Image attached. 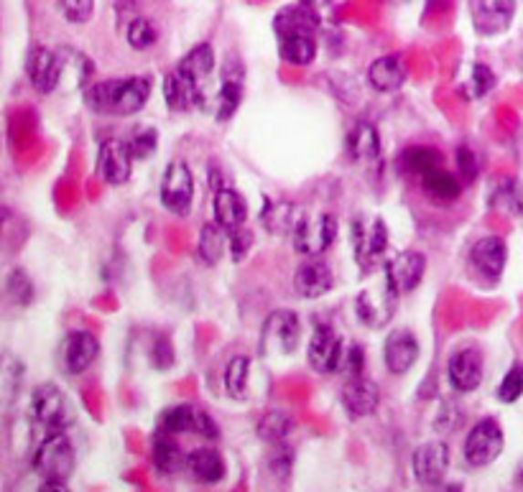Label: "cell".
<instances>
[{
  "label": "cell",
  "mask_w": 523,
  "mask_h": 492,
  "mask_svg": "<svg viewBox=\"0 0 523 492\" xmlns=\"http://www.w3.org/2000/svg\"><path fill=\"white\" fill-rule=\"evenodd\" d=\"M151 98V82L146 77L105 79L85 89L89 110L100 115H136Z\"/></svg>",
  "instance_id": "1"
},
{
  "label": "cell",
  "mask_w": 523,
  "mask_h": 492,
  "mask_svg": "<svg viewBox=\"0 0 523 492\" xmlns=\"http://www.w3.org/2000/svg\"><path fill=\"white\" fill-rule=\"evenodd\" d=\"M34 469L41 475V480H69L75 469V449H72V442L64 436V431H49V436L38 444L34 455Z\"/></svg>",
  "instance_id": "2"
},
{
  "label": "cell",
  "mask_w": 523,
  "mask_h": 492,
  "mask_svg": "<svg viewBox=\"0 0 523 492\" xmlns=\"http://www.w3.org/2000/svg\"><path fill=\"white\" fill-rule=\"evenodd\" d=\"M31 408H34V416H37L38 424L47 426L49 431L69 429V424L75 421L72 401L54 382H44V385L34 388Z\"/></svg>",
  "instance_id": "3"
},
{
  "label": "cell",
  "mask_w": 523,
  "mask_h": 492,
  "mask_svg": "<svg viewBox=\"0 0 523 492\" xmlns=\"http://www.w3.org/2000/svg\"><path fill=\"white\" fill-rule=\"evenodd\" d=\"M299 319L294 311H274L261 332V355L263 357H281L291 355L299 345Z\"/></svg>",
  "instance_id": "4"
},
{
  "label": "cell",
  "mask_w": 523,
  "mask_h": 492,
  "mask_svg": "<svg viewBox=\"0 0 523 492\" xmlns=\"http://www.w3.org/2000/svg\"><path fill=\"white\" fill-rule=\"evenodd\" d=\"M503 444H506V439H503L498 421L483 419L477 421L473 429H470V434H467L462 455H465L470 467H487V465H493L500 456Z\"/></svg>",
  "instance_id": "5"
},
{
  "label": "cell",
  "mask_w": 523,
  "mask_h": 492,
  "mask_svg": "<svg viewBox=\"0 0 523 492\" xmlns=\"http://www.w3.org/2000/svg\"><path fill=\"white\" fill-rule=\"evenodd\" d=\"M294 247L297 253L312 258L322 256L324 250H329L337 240V220L335 215H317V217H299L294 227Z\"/></svg>",
  "instance_id": "6"
},
{
  "label": "cell",
  "mask_w": 523,
  "mask_h": 492,
  "mask_svg": "<svg viewBox=\"0 0 523 492\" xmlns=\"http://www.w3.org/2000/svg\"><path fill=\"white\" fill-rule=\"evenodd\" d=\"M194 202V176L184 161H172L162 179V204L172 215L184 217Z\"/></svg>",
  "instance_id": "7"
},
{
  "label": "cell",
  "mask_w": 523,
  "mask_h": 492,
  "mask_svg": "<svg viewBox=\"0 0 523 492\" xmlns=\"http://www.w3.org/2000/svg\"><path fill=\"white\" fill-rule=\"evenodd\" d=\"M159 431H166V434H197L202 439H220V429L217 424L200 411V408L189 406V403H182V406H169L159 416Z\"/></svg>",
  "instance_id": "8"
},
{
  "label": "cell",
  "mask_w": 523,
  "mask_h": 492,
  "mask_svg": "<svg viewBox=\"0 0 523 492\" xmlns=\"http://www.w3.org/2000/svg\"><path fill=\"white\" fill-rule=\"evenodd\" d=\"M396 298H399V294H396V291L388 286L386 278H383V283H381L378 288H365V291L358 294V298H355V314H358V319H361L365 327L381 330V327H386L391 317H393Z\"/></svg>",
  "instance_id": "9"
},
{
  "label": "cell",
  "mask_w": 523,
  "mask_h": 492,
  "mask_svg": "<svg viewBox=\"0 0 523 492\" xmlns=\"http://www.w3.org/2000/svg\"><path fill=\"white\" fill-rule=\"evenodd\" d=\"M412 469L422 487H439L449 469V446L445 442H424L412 456Z\"/></svg>",
  "instance_id": "10"
},
{
  "label": "cell",
  "mask_w": 523,
  "mask_h": 492,
  "mask_svg": "<svg viewBox=\"0 0 523 492\" xmlns=\"http://www.w3.org/2000/svg\"><path fill=\"white\" fill-rule=\"evenodd\" d=\"M345 342L335 334V330L329 324H317L312 340H309V350H307V357H309V365H312L317 372H340L342 370V362H345Z\"/></svg>",
  "instance_id": "11"
},
{
  "label": "cell",
  "mask_w": 523,
  "mask_h": 492,
  "mask_svg": "<svg viewBox=\"0 0 523 492\" xmlns=\"http://www.w3.org/2000/svg\"><path fill=\"white\" fill-rule=\"evenodd\" d=\"M26 72L31 77V85L37 87L38 92L49 95L57 87L62 85L64 79V59L62 51H51L47 47H37L28 54L26 62Z\"/></svg>",
  "instance_id": "12"
},
{
  "label": "cell",
  "mask_w": 523,
  "mask_h": 492,
  "mask_svg": "<svg viewBox=\"0 0 523 492\" xmlns=\"http://www.w3.org/2000/svg\"><path fill=\"white\" fill-rule=\"evenodd\" d=\"M133 151L128 141L120 138H110L100 146V156H98V169H100L102 179L112 186L125 184L133 173Z\"/></svg>",
  "instance_id": "13"
},
{
  "label": "cell",
  "mask_w": 523,
  "mask_h": 492,
  "mask_svg": "<svg viewBox=\"0 0 523 492\" xmlns=\"http://www.w3.org/2000/svg\"><path fill=\"white\" fill-rule=\"evenodd\" d=\"M424 271H426V258L422 253L403 250L386 266V281L399 296L412 294L413 288L422 283Z\"/></svg>",
  "instance_id": "14"
},
{
  "label": "cell",
  "mask_w": 523,
  "mask_h": 492,
  "mask_svg": "<svg viewBox=\"0 0 523 492\" xmlns=\"http://www.w3.org/2000/svg\"><path fill=\"white\" fill-rule=\"evenodd\" d=\"M449 385L460 393H473L483 382V355L475 347H465L449 357L447 362Z\"/></svg>",
  "instance_id": "15"
},
{
  "label": "cell",
  "mask_w": 523,
  "mask_h": 492,
  "mask_svg": "<svg viewBox=\"0 0 523 492\" xmlns=\"http://www.w3.org/2000/svg\"><path fill=\"white\" fill-rule=\"evenodd\" d=\"M332 286H335V273L317 256L304 260L299 268H297V273H294V291L301 298H319V296L329 294Z\"/></svg>",
  "instance_id": "16"
},
{
  "label": "cell",
  "mask_w": 523,
  "mask_h": 492,
  "mask_svg": "<svg viewBox=\"0 0 523 492\" xmlns=\"http://www.w3.org/2000/svg\"><path fill=\"white\" fill-rule=\"evenodd\" d=\"M100 355V342L89 332H72L64 337L62 342V368L69 375H79L98 360Z\"/></svg>",
  "instance_id": "17"
},
{
  "label": "cell",
  "mask_w": 523,
  "mask_h": 492,
  "mask_svg": "<svg viewBox=\"0 0 523 492\" xmlns=\"http://www.w3.org/2000/svg\"><path fill=\"white\" fill-rule=\"evenodd\" d=\"M383 360H386V368L393 375H406L419 360V340L409 330H393L386 337Z\"/></svg>",
  "instance_id": "18"
},
{
  "label": "cell",
  "mask_w": 523,
  "mask_h": 492,
  "mask_svg": "<svg viewBox=\"0 0 523 492\" xmlns=\"http://www.w3.org/2000/svg\"><path fill=\"white\" fill-rule=\"evenodd\" d=\"M506 258H508V250L506 243L498 235H487L483 240H477L470 250V260H473L475 271L480 276H486L487 281H498L503 271H506Z\"/></svg>",
  "instance_id": "19"
},
{
  "label": "cell",
  "mask_w": 523,
  "mask_h": 492,
  "mask_svg": "<svg viewBox=\"0 0 523 492\" xmlns=\"http://www.w3.org/2000/svg\"><path fill=\"white\" fill-rule=\"evenodd\" d=\"M342 403L348 408L350 416L362 419L375 413V408L381 403V391L371 378L365 375H350V381L342 388Z\"/></svg>",
  "instance_id": "20"
},
{
  "label": "cell",
  "mask_w": 523,
  "mask_h": 492,
  "mask_svg": "<svg viewBox=\"0 0 523 492\" xmlns=\"http://www.w3.org/2000/svg\"><path fill=\"white\" fill-rule=\"evenodd\" d=\"M388 247V230L381 220L373 225H362L355 222V258L362 268H371L375 260L386 253Z\"/></svg>",
  "instance_id": "21"
},
{
  "label": "cell",
  "mask_w": 523,
  "mask_h": 492,
  "mask_svg": "<svg viewBox=\"0 0 523 492\" xmlns=\"http://www.w3.org/2000/svg\"><path fill=\"white\" fill-rule=\"evenodd\" d=\"M513 13H516V0H475L473 21L477 31L483 34H498L508 28Z\"/></svg>",
  "instance_id": "22"
},
{
  "label": "cell",
  "mask_w": 523,
  "mask_h": 492,
  "mask_svg": "<svg viewBox=\"0 0 523 492\" xmlns=\"http://www.w3.org/2000/svg\"><path fill=\"white\" fill-rule=\"evenodd\" d=\"M184 472L200 485H217L225 477V459L217 449L202 446L189 452L184 459Z\"/></svg>",
  "instance_id": "23"
},
{
  "label": "cell",
  "mask_w": 523,
  "mask_h": 492,
  "mask_svg": "<svg viewBox=\"0 0 523 492\" xmlns=\"http://www.w3.org/2000/svg\"><path fill=\"white\" fill-rule=\"evenodd\" d=\"M212 215H214V222L223 227V230H237L246 225V217H248V207H246V199L237 194L235 189H217L214 192V202H212Z\"/></svg>",
  "instance_id": "24"
},
{
  "label": "cell",
  "mask_w": 523,
  "mask_h": 492,
  "mask_svg": "<svg viewBox=\"0 0 523 492\" xmlns=\"http://www.w3.org/2000/svg\"><path fill=\"white\" fill-rule=\"evenodd\" d=\"M406 77H409V72H406V64H403L399 54L381 57L368 69V82L378 92H396V89L403 87Z\"/></svg>",
  "instance_id": "25"
},
{
  "label": "cell",
  "mask_w": 523,
  "mask_h": 492,
  "mask_svg": "<svg viewBox=\"0 0 523 492\" xmlns=\"http://www.w3.org/2000/svg\"><path fill=\"white\" fill-rule=\"evenodd\" d=\"M163 98H166V105L172 110L184 112L189 108L202 105L204 102V92L174 69L172 74H166V79H163Z\"/></svg>",
  "instance_id": "26"
},
{
  "label": "cell",
  "mask_w": 523,
  "mask_h": 492,
  "mask_svg": "<svg viewBox=\"0 0 523 492\" xmlns=\"http://www.w3.org/2000/svg\"><path fill=\"white\" fill-rule=\"evenodd\" d=\"M317 28H319V16L307 0L299 5H288L276 16L278 37H284V34H317Z\"/></svg>",
  "instance_id": "27"
},
{
  "label": "cell",
  "mask_w": 523,
  "mask_h": 492,
  "mask_svg": "<svg viewBox=\"0 0 523 492\" xmlns=\"http://www.w3.org/2000/svg\"><path fill=\"white\" fill-rule=\"evenodd\" d=\"M348 153L352 161H365V163L381 156V138H378V131L373 125L361 120L350 128Z\"/></svg>",
  "instance_id": "28"
},
{
  "label": "cell",
  "mask_w": 523,
  "mask_h": 492,
  "mask_svg": "<svg viewBox=\"0 0 523 492\" xmlns=\"http://www.w3.org/2000/svg\"><path fill=\"white\" fill-rule=\"evenodd\" d=\"M184 459L187 455L182 452V446L176 444L174 434H166V431H159L153 436V465L162 475H176L184 469Z\"/></svg>",
  "instance_id": "29"
},
{
  "label": "cell",
  "mask_w": 523,
  "mask_h": 492,
  "mask_svg": "<svg viewBox=\"0 0 523 492\" xmlns=\"http://www.w3.org/2000/svg\"><path fill=\"white\" fill-rule=\"evenodd\" d=\"M212 69H214V51H212L210 44L194 47V49L189 51L187 57L179 62V67H176V72L182 74V77H187L189 82L194 87H200V89L202 82L210 77Z\"/></svg>",
  "instance_id": "30"
},
{
  "label": "cell",
  "mask_w": 523,
  "mask_h": 492,
  "mask_svg": "<svg viewBox=\"0 0 523 492\" xmlns=\"http://www.w3.org/2000/svg\"><path fill=\"white\" fill-rule=\"evenodd\" d=\"M278 54L281 59L297 67H307L314 62L317 57V41L314 34H284L281 44H278Z\"/></svg>",
  "instance_id": "31"
},
{
  "label": "cell",
  "mask_w": 523,
  "mask_h": 492,
  "mask_svg": "<svg viewBox=\"0 0 523 492\" xmlns=\"http://www.w3.org/2000/svg\"><path fill=\"white\" fill-rule=\"evenodd\" d=\"M422 186L424 192H426L432 199H436V202H455V199H460L462 194L460 179L452 176L449 172H445L442 166L434 169V172L424 173Z\"/></svg>",
  "instance_id": "32"
},
{
  "label": "cell",
  "mask_w": 523,
  "mask_h": 492,
  "mask_svg": "<svg viewBox=\"0 0 523 492\" xmlns=\"http://www.w3.org/2000/svg\"><path fill=\"white\" fill-rule=\"evenodd\" d=\"M294 431V419L281 408H271L258 421V436L268 444H281Z\"/></svg>",
  "instance_id": "33"
},
{
  "label": "cell",
  "mask_w": 523,
  "mask_h": 492,
  "mask_svg": "<svg viewBox=\"0 0 523 492\" xmlns=\"http://www.w3.org/2000/svg\"><path fill=\"white\" fill-rule=\"evenodd\" d=\"M225 246H227V230H223L217 222H210V225L202 227L197 253H200V258L204 260L207 266H217V263H220Z\"/></svg>",
  "instance_id": "34"
},
{
  "label": "cell",
  "mask_w": 523,
  "mask_h": 492,
  "mask_svg": "<svg viewBox=\"0 0 523 492\" xmlns=\"http://www.w3.org/2000/svg\"><path fill=\"white\" fill-rule=\"evenodd\" d=\"M248 378H250V357L237 355L227 362L225 368V388L233 398H246L248 393Z\"/></svg>",
  "instance_id": "35"
},
{
  "label": "cell",
  "mask_w": 523,
  "mask_h": 492,
  "mask_svg": "<svg viewBox=\"0 0 523 492\" xmlns=\"http://www.w3.org/2000/svg\"><path fill=\"white\" fill-rule=\"evenodd\" d=\"M261 220L268 225V230L271 233H294V227H297V212L291 204L287 202H281V204H266V212H261Z\"/></svg>",
  "instance_id": "36"
},
{
  "label": "cell",
  "mask_w": 523,
  "mask_h": 492,
  "mask_svg": "<svg viewBox=\"0 0 523 492\" xmlns=\"http://www.w3.org/2000/svg\"><path fill=\"white\" fill-rule=\"evenodd\" d=\"M401 163H403V169L424 176L426 172H434V169L442 166V156L436 153L434 148H409V151L401 156Z\"/></svg>",
  "instance_id": "37"
},
{
  "label": "cell",
  "mask_w": 523,
  "mask_h": 492,
  "mask_svg": "<svg viewBox=\"0 0 523 492\" xmlns=\"http://www.w3.org/2000/svg\"><path fill=\"white\" fill-rule=\"evenodd\" d=\"M24 368L13 355L0 352V398H13L21 388Z\"/></svg>",
  "instance_id": "38"
},
{
  "label": "cell",
  "mask_w": 523,
  "mask_h": 492,
  "mask_svg": "<svg viewBox=\"0 0 523 492\" xmlns=\"http://www.w3.org/2000/svg\"><path fill=\"white\" fill-rule=\"evenodd\" d=\"M240 98H243L240 79H235V77H225L223 87H220V95H217V118H220V120H227V118L237 110Z\"/></svg>",
  "instance_id": "39"
},
{
  "label": "cell",
  "mask_w": 523,
  "mask_h": 492,
  "mask_svg": "<svg viewBox=\"0 0 523 492\" xmlns=\"http://www.w3.org/2000/svg\"><path fill=\"white\" fill-rule=\"evenodd\" d=\"M125 38H128V44L133 49H151L156 44V28H153L149 18H133L131 26H128V31H125Z\"/></svg>",
  "instance_id": "40"
},
{
  "label": "cell",
  "mask_w": 523,
  "mask_h": 492,
  "mask_svg": "<svg viewBox=\"0 0 523 492\" xmlns=\"http://www.w3.org/2000/svg\"><path fill=\"white\" fill-rule=\"evenodd\" d=\"M57 8L69 24H88L95 13V0H57Z\"/></svg>",
  "instance_id": "41"
},
{
  "label": "cell",
  "mask_w": 523,
  "mask_h": 492,
  "mask_svg": "<svg viewBox=\"0 0 523 492\" xmlns=\"http://www.w3.org/2000/svg\"><path fill=\"white\" fill-rule=\"evenodd\" d=\"M523 395V365H513L498 385V398L503 403H516Z\"/></svg>",
  "instance_id": "42"
},
{
  "label": "cell",
  "mask_w": 523,
  "mask_h": 492,
  "mask_svg": "<svg viewBox=\"0 0 523 492\" xmlns=\"http://www.w3.org/2000/svg\"><path fill=\"white\" fill-rule=\"evenodd\" d=\"M151 362L156 370H169L174 365V350H172V342L166 337H156L153 340V347H151Z\"/></svg>",
  "instance_id": "43"
},
{
  "label": "cell",
  "mask_w": 523,
  "mask_h": 492,
  "mask_svg": "<svg viewBox=\"0 0 523 492\" xmlns=\"http://www.w3.org/2000/svg\"><path fill=\"white\" fill-rule=\"evenodd\" d=\"M128 143H131V151H133L136 159H149L151 153L156 151L159 138H156V131H138Z\"/></svg>",
  "instance_id": "44"
},
{
  "label": "cell",
  "mask_w": 523,
  "mask_h": 492,
  "mask_svg": "<svg viewBox=\"0 0 523 492\" xmlns=\"http://www.w3.org/2000/svg\"><path fill=\"white\" fill-rule=\"evenodd\" d=\"M227 243L233 247V260L240 263V260L248 256L250 246H253V235H250V230H246V227H237V230H230V233H227Z\"/></svg>",
  "instance_id": "45"
},
{
  "label": "cell",
  "mask_w": 523,
  "mask_h": 492,
  "mask_svg": "<svg viewBox=\"0 0 523 492\" xmlns=\"http://www.w3.org/2000/svg\"><path fill=\"white\" fill-rule=\"evenodd\" d=\"M496 87V74L493 69H487L486 64H475L473 67V95L483 98L490 89Z\"/></svg>",
  "instance_id": "46"
},
{
  "label": "cell",
  "mask_w": 523,
  "mask_h": 492,
  "mask_svg": "<svg viewBox=\"0 0 523 492\" xmlns=\"http://www.w3.org/2000/svg\"><path fill=\"white\" fill-rule=\"evenodd\" d=\"M457 166H460L462 179H465L467 184H473L475 179H477V173H480V166H477V159H475L473 148H467V146L457 148Z\"/></svg>",
  "instance_id": "47"
},
{
  "label": "cell",
  "mask_w": 523,
  "mask_h": 492,
  "mask_svg": "<svg viewBox=\"0 0 523 492\" xmlns=\"http://www.w3.org/2000/svg\"><path fill=\"white\" fill-rule=\"evenodd\" d=\"M8 291L11 296L18 301V304H28L31 301V296H34V288H31V281L26 278V273L16 271L8 278Z\"/></svg>",
  "instance_id": "48"
},
{
  "label": "cell",
  "mask_w": 523,
  "mask_h": 492,
  "mask_svg": "<svg viewBox=\"0 0 523 492\" xmlns=\"http://www.w3.org/2000/svg\"><path fill=\"white\" fill-rule=\"evenodd\" d=\"M276 452L271 456V462H268V467L274 472L278 480H284L288 477V469H291V462H294V455L288 452V446H281V444H274Z\"/></svg>",
  "instance_id": "49"
},
{
  "label": "cell",
  "mask_w": 523,
  "mask_h": 492,
  "mask_svg": "<svg viewBox=\"0 0 523 492\" xmlns=\"http://www.w3.org/2000/svg\"><path fill=\"white\" fill-rule=\"evenodd\" d=\"M362 368H365V355L358 345H350L345 350V362H342V370L348 375H362Z\"/></svg>",
  "instance_id": "50"
},
{
  "label": "cell",
  "mask_w": 523,
  "mask_h": 492,
  "mask_svg": "<svg viewBox=\"0 0 523 492\" xmlns=\"http://www.w3.org/2000/svg\"><path fill=\"white\" fill-rule=\"evenodd\" d=\"M8 220H11V212L0 207V240H3V233H5V225H8Z\"/></svg>",
  "instance_id": "51"
},
{
  "label": "cell",
  "mask_w": 523,
  "mask_h": 492,
  "mask_svg": "<svg viewBox=\"0 0 523 492\" xmlns=\"http://www.w3.org/2000/svg\"><path fill=\"white\" fill-rule=\"evenodd\" d=\"M307 3H309V5H314V8H317V5H329L332 0H307Z\"/></svg>",
  "instance_id": "52"
}]
</instances>
